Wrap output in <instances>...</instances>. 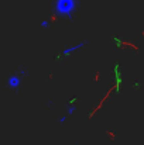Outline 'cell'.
Returning <instances> with one entry per match:
<instances>
[{
	"label": "cell",
	"mask_w": 144,
	"mask_h": 145,
	"mask_svg": "<svg viewBox=\"0 0 144 145\" xmlns=\"http://www.w3.org/2000/svg\"><path fill=\"white\" fill-rule=\"evenodd\" d=\"M88 44H89V41H88V40H84V41H81V42H78V44H74V45H71V47L64 48L59 54H61V56H69V55L75 54L76 51H79V49H82L84 47H86Z\"/></svg>",
	"instance_id": "3"
},
{
	"label": "cell",
	"mask_w": 144,
	"mask_h": 145,
	"mask_svg": "<svg viewBox=\"0 0 144 145\" xmlns=\"http://www.w3.org/2000/svg\"><path fill=\"white\" fill-rule=\"evenodd\" d=\"M79 8V0H54V11L59 17L74 20L75 13Z\"/></svg>",
	"instance_id": "1"
},
{
	"label": "cell",
	"mask_w": 144,
	"mask_h": 145,
	"mask_svg": "<svg viewBox=\"0 0 144 145\" xmlns=\"http://www.w3.org/2000/svg\"><path fill=\"white\" fill-rule=\"evenodd\" d=\"M40 27L44 28V30H45V28H49V27H51V20H43V21L40 23Z\"/></svg>",
	"instance_id": "5"
},
{
	"label": "cell",
	"mask_w": 144,
	"mask_h": 145,
	"mask_svg": "<svg viewBox=\"0 0 144 145\" xmlns=\"http://www.w3.org/2000/svg\"><path fill=\"white\" fill-rule=\"evenodd\" d=\"M75 108H76V107H75L72 103H69V104L66 106V113H65V114H66L68 117H69V116H74V113H75Z\"/></svg>",
	"instance_id": "4"
},
{
	"label": "cell",
	"mask_w": 144,
	"mask_h": 145,
	"mask_svg": "<svg viewBox=\"0 0 144 145\" xmlns=\"http://www.w3.org/2000/svg\"><path fill=\"white\" fill-rule=\"evenodd\" d=\"M66 120H68V116H66V114H62V116L58 118V123H59L61 125H64V124L66 123Z\"/></svg>",
	"instance_id": "6"
},
{
	"label": "cell",
	"mask_w": 144,
	"mask_h": 145,
	"mask_svg": "<svg viewBox=\"0 0 144 145\" xmlns=\"http://www.w3.org/2000/svg\"><path fill=\"white\" fill-rule=\"evenodd\" d=\"M23 76H20L17 72L16 73H13V75H10L7 79H6V86H7V89H10V90H13V92H16V93H18L20 92V89H21V83H23Z\"/></svg>",
	"instance_id": "2"
}]
</instances>
